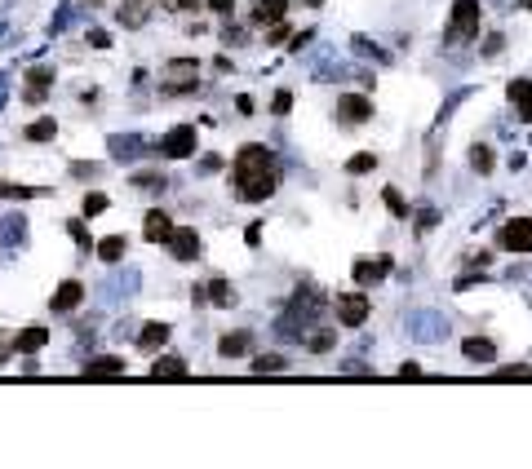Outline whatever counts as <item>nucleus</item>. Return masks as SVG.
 <instances>
[{"mask_svg": "<svg viewBox=\"0 0 532 469\" xmlns=\"http://www.w3.org/2000/svg\"><path fill=\"white\" fill-rule=\"evenodd\" d=\"M209 301H213V306H231V301H236V292H231L222 279H213V283H209Z\"/></svg>", "mask_w": 532, "mask_h": 469, "instance_id": "393cba45", "label": "nucleus"}, {"mask_svg": "<svg viewBox=\"0 0 532 469\" xmlns=\"http://www.w3.org/2000/svg\"><path fill=\"white\" fill-rule=\"evenodd\" d=\"M169 248H173L178 261H195V257H200V234H195L191 226H182V230L169 234Z\"/></svg>", "mask_w": 532, "mask_h": 469, "instance_id": "6e6552de", "label": "nucleus"}, {"mask_svg": "<svg viewBox=\"0 0 532 469\" xmlns=\"http://www.w3.org/2000/svg\"><path fill=\"white\" fill-rule=\"evenodd\" d=\"M470 164H475V169H479V173H492V150H488L484 142H479V146L470 150Z\"/></svg>", "mask_w": 532, "mask_h": 469, "instance_id": "bb28decb", "label": "nucleus"}, {"mask_svg": "<svg viewBox=\"0 0 532 469\" xmlns=\"http://www.w3.org/2000/svg\"><path fill=\"white\" fill-rule=\"evenodd\" d=\"M381 199H386V208H391L395 217H408V204H404V195H399L395 186H386V191H381Z\"/></svg>", "mask_w": 532, "mask_h": 469, "instance_id": "a878e982", "label": "nucleus"}, {"mask_svg": "<svg viewBox=\"0 0 532 469\" xmlns=\"http://www.w3.org/2000/svg\"><path fill=\"white\" fill-rule=\"evenodd\" d=\"M85 376H125V359L120 355H111V359H98L85 367Z\"/></svg>", "mask_w": 532, "mask_h": 469, "instance_id": "f3484780", "label": "nucleus"}, {"mask_svg": "<svg viewBox=\"0 0 532 469\" xmlns=\"http://www.w3.org/2000/svg\"><path fill=\"white\" fill-rule=\"evenodd\" d=\"M289 40V27L284 23H271V31H266V44H284Z\"/></svg>", "mask_w": 532, "mask_h": 469, "instance_id": "473e14b6", "label": "nucleus"}, {"mask_svg": "<svg viewBox=\"0 0 532 469\" xmlns=\"http://www.w3.org/2000/svg\"><path fill=\"white\" fill-rule=\"evenodd\" d=\"M164 341H169V323H146V328H142V337H138L142 350H160Z\"/></svg>", "mask_w": 532, "mask_h": 469, "instance_id": "a211bd4d", "label": "nucleus"}, {"mask_svg": "<svg viewBox=\"0 0 532 469\" xmlns=\"http://www.w3.org/2000/svg\"><path fill=\"white\" fill-rule=\"evenodd\" d=\"M302 5H311V9H320V5H324V0H302Z\"/></svg>", "mask_w": 532, "mask_h": 469, "instance_id": "4c0bfd02", "label": "nucleus"}, {"mask_svg": "<svg viewBox=\"0 0 532 469\" xmlns=\"http://www.w3.org/2000/svg\"><path fill=\"white\" fill-rule=\"evenodd\" d=\"M311 350H315V355H324V350H332V332H315V337H311Z\"/></svg>", "mask_w": 532, "mask_h": 469, "instance_id": "72a5a7b5", "label": "nucleus"}, {"mask_svg": "<svg viewBox=\"0 0 532 469\" xmlns=\"http://www.w3.org/2000/svg\"><path fill=\"white\" fill-rule=\"evenodd\" d=\"M133 186H142V191H164V177H160V173H138V177H133Z\"/></svg>", "mask_w": 532, "mask_h": 469, "instance_id": "c756f323", "label": "nucleus"}, {"mask_svg": "<svg viewBox=\"0 0 532 469\" xmlns=\"http://www.w3.org/2000/svg\"><path fill=\"white\" fill-rule=\"evenodd\" d=\"M248 341H253L248 332H231V337H222L218 355H222V359H236V355H244V350H248Z\"/></svg>", "mask_w": 532, "mask_h": 469, "instance_id": "aec40b11", "label": "nucleus"}, {"mask_svg": "<svg viewBox=\"0 0 532 469\" xmlns=\"http://www.w3.org/2000/svg\"><path fill=\"white\" fill-rule=\"evenodd\" d=\"M178 226H173V217L169 213H146V226H142V234H146V239H151V244H169V234H173Z\"/></svg>", "mask_w": 532, "mask_h": 469, "instance_id": "9d476101", "label": "nucleus"}, {"mask_svg": "<svg viewBox=\"0 0 532 469\" xmlns=\"http://www.w3.org/2000/svg\"><path fill=\"white\" fill-rule=\"evenodd\" d=\"M502 376H506V381H514V376H532V367H524V363H514V367H502Z\"/></svg>", "mask_w": 532, "mask_h": 469, "instance_id": "c9c22d12", "label": "nucleus"}, {"mask_svg": "<svg viewBox=\"0 0 532 469\" xmlns=\"http://www.w3.org/2000/svg\"><path fill=\"white\" fill-rule=\"evenodd\" d=\"M66 230H71V239H76L80 248H85V253H89V248H93V244H89V230H85V222H71V226H66Z\"/></svg>", "mask_w": 532, "mask_h": 469, "instance_id": "7c9ffc66", "label": "nucleus"}, {"mask_svg": "<svg viewBox=\"0 0 532 469\" xmlns=\"http://www.w3.org/2000/svg\"><path fill=\"white\" fill-rule=\"evenodd\" d=\"M284 9H289V0H258V5H253V23H279V18H284Z\"/></svg>", "mask_w": 532, "mask_h": 469, "instance_id": "2eb2a0df", "label": "nucleus"}, {"mask_svg": "<svg viewBox=\"0 0 532 469\" xmlns=\"http://www.w3.org/2000/svg\"><path fill=\"white\" fill-rule=\"evenodd\" d=\"M284 367H289L284 355H258L253 359V372H284Z\"/></svg>", "mask_w": 532, "mask_h": 469, "instance_id": "5701e85b", "label": "nucleus"}, {"mask_svg": "<svg viewBox=\"0 0 532 469\" xmlns=\"http://www.w3.org/2000/svg\"><path fill=\"white\" fill-rule=\"evenodd\" d=\"M151 376H156V381L187 376V363H182V359H156V363H151Z\"/></svg>", "mask_w": 532, "mask_h": 469, "instance_id": "6ab92c4d", "label": "nucleus"}, {"mask_svg": "<svg viewBox=\"0 0 532 469\" xmlns=\"http://www.w3.org/2000/svg\"><path fill=\"white\" fill-rule=\"evenodd\" d=\"M80 301H85V283H80V279H66L62 288L54 292V301H49V306H54V314H66V310H76Z\"/></svg>", "mask_w": 532, "mask_h": 469, "instance_id": "1a4fd4ad", "label": "nucleus"}, {"mask_svg": "<svg viewBox=\"0 0 532 469\" xmlns=\"http://www.w3.org/2000/svg\"><path fill=\"white\" fill-rule=\"evenodd\" d=\"M191 150H195V129H191V124H178L169 138L160 142V155H164V160H187Z\"/></svg>", "mask_w": 532, "mask_h": 469, "instance_id": "423d86ee", "label": "nucleus"}, {"mask_svg": "<svg viewBox=\"0 0 532 469\" xmlns=\"http://www.w3.org/2000/svg\"><path fill=\"white\" fill-rule=\"evenodd\" d=\"M54 133H58L54 120H36V124H27V142H49Z\"/></svg>", "mask_w": 532, "mask_h": 469, "instance_id": "b1692460", "label": "nucleus"}, {"mask_svg": "<svg viewBox=\"0 0 532 469\" xmlns=\"http://www.w3.org/2000/svg\"><path fill=\"white\" fill-rule=\"evenodd\" d=\"M391 275V257H377V261H355V283H364V288H369V283H381Z\"/></svg>", "mask_w": 532, "mask_h": 469, "instance_id": "f8f14e48", "label": "nucleus"}, {"mask_svg": "<svg viewBox=\"0 0 532 469\" xmlns=\"http://www.w3.org/2000/svg\"><path fill=\"white\" fill-rule=\"evenodd\" d=\"M54 85V71H49V66H31L27 71V102L36 107V102H45V89Z\"/></svg>", "mask_w": 532, "mask_h": 469, "instance_id": "9b49d317", "label": "nucleus"}, {"mask_svg": "<svg viewBox=\"0 0 532 469\" xmlns=\"http://www.w3.org/2000/svg\"><path fill=\"white\" fill-rule=\"evenodd\" d=\"M506 253H532V217H514V222L502 226V239Z\"/></svg>", "mask_w": 532, "mask_h": 469, "instance_id": "39448f33", "label": "nucleus"}, {"mask_svg": "<svg viewBox=\"0 0 532 469\" xmlns=\"http://www.w3.org/2000/svg\"><path fill=\"white\" fill-rule=\"evenodd\" d=\"M146 9H151V0H125L120 23H125V27H142V23H146Z\"/></svg>", "mask_w": 532, "mask_h": 469, "instance_id": "dca6fc26", "label": "nucleus"}, {"mask_svg": "<svg viewBox=\"0 0 532 469\" xmlns=\"http://www.w3.org/2000/svg\"><path fill=\"white\" fill-rule=\"evenodd\" d=\"M5 195H13V199H27V195H36L31 186H13V182H0V199Z\"/></svg>", "mask_w": 532, "mask_h": 469, "instance_id": "2f4dec72", "label": "nucleus"}, {"mask_svg": "<svg viewBox=\"0 0 532 469\" xmlns=\"http://www.w3.org/2000/svg\"><path fill=\"white\" fill-rule=\"evenodd\" d=\"M209 9L213 13H231V9H236V0H209Z\"/></svg>", "mask_w": 532, "mask_h": 469, "instance_id": "e433bc0d", "label": "nucleus"}, {"mask_svg": "<svg viewBox=\"0 0 532 469\" xmlns=\"http://www.w3.org/2000/svg\"><path fill=\"white\" fill-rule=\"evenodd\" d=\"M524 5H528V9H532V0H524Z\"/></svg>", "mask_w": 532, "mask_h": 469, "instance_id": "58836bf2", "label": "nucleus"}, {"mask_svg": "<svg viewBox=\"0 0 532 469\" xmlns=\"http://www.w3.org/2000/svg\"><path fill=\"white\" fill-rule=\"evenodd\" d=\"M231 182H236V195L248 199V204H258V199L275 195L279 186V164L266 146H244L236 155V169H231Z\"/></svg>", "mask_w": 532, "mask_h": 469, "instance_id": "f257e3e1", "label": "nucleus"}, {"mask_svg": "<svg viewBox=\"0 0 532 469\" xmlns=\"http://www.w3.org/2000/svg\"><path fill=\"white\" fill-rule=\"evenodd\" d=\"M332 314H337L346 328H364V319H369V297L364 292H342L332 301Z\"/></svg>", "mask_w": 532, "mask_h": 469, "instance_id": "7ed1b4c3", "label": "nucleus"}, {"mask_svg": "<svg viewBox=\"0 0 532 469\" xmlns=\"http://www.w3.org/2000/svg\"><path fill=\"white\" fill-rule=\"evenodd\" d=\"M461 355L470 359V363H492V359H497V345L484 341V337H470V341L461 345Z\"/></svg>", "mask_w": 532, "mask_h": 469, "instance_id": "4468645a", "label": "nucleus"}, {"mask_svg": "<svg viewBox=\"0 0 532 469\" xmlns=\"http://www.w3.org/2000/svg\"><path fill=\"white\" fill-rule=\"evenodd\" d=\"M125 248H129V244H125V234H107V239L98 244V257H103V261H120V257H125Z\"/></svg>", "mask_w": 532, "mask_h": 469, "instance_id": "4be33fe9", "label": "nucleus"}, {"mask_svg": "<svg viewBox=\"0 0 532 469\" xmlns=\"http://www.w3.org/2000/svg\"><path fill=\"white\" fill-rule=\"evenodd\" d=\"M289 107H293V93H289V89H279V93H275V102H271V111H275V115H284Z\"/></svg>", "mask_w": 532, "mask_h": 469, "instance_id": "f704fd0d", "label": "nucleus"}, {"mask_svg": "<svg viewBox=\"0 0 532 469\" xmlns=\"http://www.w3.org/2000/svg\"><path fill=\"white\" fill-rule=\"evenodd\" d=\"M377 169V155H355V160H346V173H373Z\"/></svg>", "mask_w": 532, "mask_h": 469, "instance_id": "cd10ccee", "label": "nucleus"}, {"mask_svg": "<svg viewBox=\"0 0 532 469\" xmlns=\"http://www.w3.org/2000/svg\"><path fill=\"white\" fill-rule=\"evenodd\" d=\"M0 359H5V355H0Z\"/></svg>", "mask_w": 532, "mask_h": 469, "instance_id": "ea45409f", "label": "nucleus"}, {"mask_svg": "<svg viewBox=\"0 0 532 469\" xmlns=\"http://www.w3.org/2000/svg\"><path fill=\"white\" fill-rule=\"evenodd\" d=\"M45 341H49V332H45V328H27L23 337L13 341V350H18V355H31V350H40Z\"/></svg>", "mask_w": 532, "mask_h": 469, "instance_id": "412c9836", "label": "nucleus"}, {"mask_svg": "<svg viewBox=\"0 0 532 469\" xmlns=\"http://www.w3.org/2000/svg\"><path fill=\"white\" fill-rule=\"evenodd\" d=\"M195 58H178V62H169V76L160 80V93H187V89H195Z\"/></svg>", "mask_w": 532, "mask_h": 469, "instance_id": "20e7f679", "label": "nucleus"}, {"mask_svg": "<svg viewBox=\"0 0 532 469\" xmlns=\"http://www.w3.org/2000/svg\"><path fill=\"white\" fill-rule=\"evenodd\" d=\"M337 120H342V124H364V120H373V102H369V97H359V93L342 97V102H337Z\"/></svg>", "mask_w": 532, "mask_h": 469, "instance_id": "0eeeda50", "label": "nucleus"}, {"mask_svg": "<svg viewBox=\"0 0 532 469\" xmlns=\"http://www.w3.org/2000/svg\"><path fill=\"white\" fill-rule=\"evenodd\" d=\"M111 204V199L103 195V191H93V195H85V217H98V213H103Z\"/></svg>", "mask_w": 532, "mask_h": 469, "instance_id": "c85d7f7f", "label": "nucleus"}, {"mask_svg": "<svg viewBox=\"0 0 532 469\" xmlns=\"http://www.w3.org/2000/svg\"><path fill=\"white\" fill-rule=\"evenodd\" d=\"M479 36V0H457L453 5V23H448V44H461V40H470Z\"/></svg>", "mask_w": 532, "mask_h": 469, "instance_id": "f03ea898", "label": "nucleus"}, {"mask_svg": "<svg viewBox=\"0 0 532 469\" xmlns=\"http://www.w3.org/2000/svg\"><path fill=\"white\" fill-rule=\"evenodd\" d=\"M510 102L519 107V120L532 124V80H510Z\"/></svg>", "mask_w": 532, "mask_h": 469, "instance_id": "ddd939ff", "label": "nucleus"}]
</instances>
